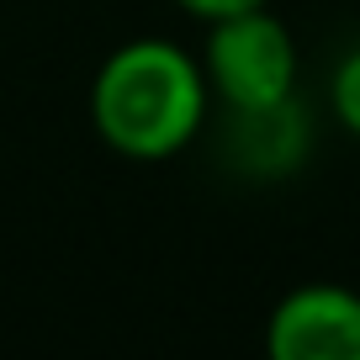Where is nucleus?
<instances>
[{
    "label": "nucleus",
    "mask_w": 360,
    "mask_h": 360,
    "mask_svg": "<svg viewBox=\"0 0 360 360\" xmlns=\"http://www.w3.org/2000/svg\"><path fill=\"white\" fill-rule=\"evenodd\" d=\"M212 106V85L196 53L169 37H133L112 48L90 79V122L112 154L165 165L196 143Z\"/></svg>",
    "instance_id": "1"
},
{
    "label": "nucleus",
    "mask_w": 360,
    "mask_h": 360,
    "mask_svg": "<svg viewBox=\"0 0 360 360\" xmlns=\"http://www.w3.org/2000/svg\"><path fill=\"white\" fill-rule=\"evenodd\" d=\"M202 69L228 112H270L297 96V37L270 6L207 22Z\"/></svg>",
    "instance_id": "2"
},
{
    "label": "nucleus",
    "mask_w": 360,
    "mask_h": 360,
    "mask_svg": "<svg viewBox=\"0 0 360 360\" xmlns=\"http://www.w3.org/2000/svg\"><path fill=\"white\" fill-rule=\"evenodd\" d=\"M276 360H360V292L334 281H307L276 302L265 323Z\"/></svg>",
    "instance_id": "3"
},
{
    "label": "nucleus",
    "mask_w": 360,
    "mask_h": 360,
    "mask_svg": "<svg viewBox=\"0 0 360 360\" xmlns=\"http://www.w3.org/2000/svg\"><path fill=\"white\" fill-rule=\"evenodd\" d=\"M328 112L349 138H360V48H349L328 75Z\"/></svg>",
    "instance_id": "4"
},
{
    "label": "nucleus",
    "mask_w": 360,
    "mask_h": 360,
    "mask_svg": "<svg viewBox=\"0 0 360 360\" xmlns=\"http://www.w3.org/2000/svg\"><path fill=\"white\" fill-rule=\"evenodd\" d=\"M180 11L202 16V22H217V16H233V11H249V6H270V0H175Z\"/></svg>",
    "instance_id": "5"
}]
</instances>
